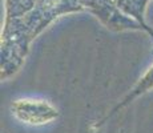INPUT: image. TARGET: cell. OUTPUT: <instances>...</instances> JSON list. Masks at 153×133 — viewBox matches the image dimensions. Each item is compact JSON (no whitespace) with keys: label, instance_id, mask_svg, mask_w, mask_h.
Wrapping results in <instances>:
<instances>
[{"label":"cell","instance_id":"cell-2","mask_svg":"<svg viewBox=\"0 0 153 133\" xmlns=\"http://www.w3.org/2000/svg\"><path fill=\"white\" fill-rule=\"evenodd\" d=\"M151 88H153V68H151V69H149L148 72L145 73V76H144V77L140 80L139 84L134 87V89L132 91L131 93H129V96L125 97L124 101H123V104L119 105V108H120V106H123V105H125L126 103H129L131 100H133L134 97H137L139 94L145 93L146 91H149Z\"/></svg>","mask_w":153,"mask_h":133},{"label":"cell","instance_id":"cell-1","mask_svg":"<svg viewBox=\"0 0 153 133\" xmlns=\"http://www.w3.org/2000/svg\"><path fill=\"white\" fill-rule=\"evenodd\" d=\"M11 112L19 121L29 125H44L59 116L57 109L44 100L22 99L11 105Z\"/></svg>","mask_w":153,"mask_h":133}]
</instances>
